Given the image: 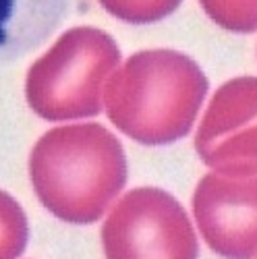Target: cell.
Returning <instances> with one entry per match:
<instances>
[{"label":"cell","instance_id":"obj_1","mask_svg":"<svg viewBox=\"0 0 257 259\" xmlns=\"http://www.w3.org/2000/svg\"><path fill=\"white\" fill-rule=\"evenodd\" d=\"M29 179L39 203L58 220L94 224L126 185V156L106 126L64 124L33 145Z\"/></svg>","mask_w":257,"mask_h":259},{"label":"cell","instance_id":"obj_2","mask_svg":"<svg viewBox=\"0 0 257 259\" xmlns=\"http://www.w3.org/2000/svg\"><path fill=\"white\" fill-rule=\"evenodd\" d=\"M207 77L199 64L177 50H141L106 83L104 110L120 133L143 145H168L191 133Z\"/></svg>","mask_w":257,"mask_h":259},{"label":"cell","instance_id":"obj_3","mask_svg":"<svg viewBox=\"0 0 257 259\" xmlns=\"http://www.w3.org/2000/svg\"><path fill=\"white\" fill-rule=\"evenodd\" d=\"M120 67V48L98 27H71L27 71L25 98L44 120H79L98 116L104 90Z\"/></svg>","mask_w":257,"mask_h":259},{"label":"cell","instance_id":"obj_4","mask_svg":"<svg viewBox=\"0 0 257 259\" xmlns=\"http://www.w3.org/2000/svg\"><path fill=\"white\" fill-rule=\"evenodd\" d=\"M106 259H199L185 207L158 187L128 191L102 226Z\"/></svg>","mask_w":257,"mask_h":259},{"label":"cell","instance_id":"obj_5","mask_svg":"<svg viewBox=\"0 0 257 259\" xmlns=\"http://www.w3.org/2000/svg\"><path fill=\"white\" fill-rule=\"evenodd\" d=\"M197 156L230 177L257 172V77H234L216 90L195 135Z\"/></svg>","mask_w":257,"mask_h":259},{"label":"cell","instance_id":"obj_6","mask_svg":"<svg viewBox=\"0 0 257 259\" xmlns=\"http://www.w3.org/2000/svg\"><path fill=\"white\" fill-rule=\"evenodd\" d=\"M193 215L207 247L224 259L257 255V172L205 175L193 193Z\"/></svg>","mask_w":257,"mask_h":259},{"label":"cell","instance_id":"obj_7","mask_svg":"<svg viewBox=\"0 0 257 259\" xmlns=\"http://www.w3.org/2000/svg\"><path fill=\"white\" fill-rule=\"evenodd\" d=\"M69 0H0V62L41 44L60 23Z\"/></svg>","mask_w":257,"mask_h":259},{"label":"cell","instance_id":"obj_8","mask_svg":"<svg viewBox=\"0 0 257 259\" xmlns=\"http://www.w3.org/2000/svg\"><path fill=\"white\" fill-rule=\"evenodd\" d=\"M29 224L19 201L0 191V259H17L27 247Z\"/></svg>","mask_w":257,"mask_h":259},{"label":"cell","instance_id":"obj_9","mask_svg":"<svg viewBox=\"0 0 257 259\" xmlns=\"http://www.w3.org/2000/svg\"><path fill=\"white\" fill-rule=\"evenodd\" d=\"M205 15L226 31H257V0H199Z\"/></svg>","mask_w":257,"mask_h":259},{"label":"cell","instance_id":"obj_10","mask_svg":"<svg viewBox=\"0 0 257 259\" xmlns=\"http://www.w3.org/2000/svg\"><path fill=\"white\" fill-rule=\"evenodd\" d=\"M183 0H100L112 17L133 25L156 23L173 15Z\"/></svg>","mask_w":257,"mask_h":259}]
</instances>
